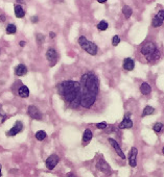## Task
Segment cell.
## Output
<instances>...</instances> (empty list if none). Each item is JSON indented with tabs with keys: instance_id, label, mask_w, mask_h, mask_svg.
Instances as JSON below:
<instances>
[{
	"instance_id": "1",
	"label": "cell",
	"mask_w": 164,
	"mask_h": 177,
	"mask_svg": "<svg viewBox=\"0 0 164 177\" xmlns=\"http://www.w3.org/2000/svg\"><path fill=\"white\" fill-rule=\"evenodd\" d=\"M82 82V96L79 106L83 109H91L99 94V80L98 77L92 71H87L81 76Z\"/></svg>"
},
{
	"instance_id": "2",
	"label": "cell",
	"mask_w": 164,
	"mask_h": 177,
	"mask_svg": "<svg viewBox=\"0 0 164 177\" xmlns=\"http://www.w3.org/2000/svg\"><path fill=\"white\" fill-rule=\"evenodd\" d=\"M57 93L71 109H77L82 96V82L79 80L67 79L57 85Z\"/></svg>"
},
{
	"instance_id": "3",
	"label": "cell",
	"mask_w": 164,
	"mask_h": 177,
	"mask_svg": "<svg viewBox=\"0 0 164 177\" xmlns=\"http://www.w3.org/2000/svg\"><path fill=\"white\" fill-rule=\"evenodd\" d=\"M141 53L145 57L146 62L150 64H155L160 58V51L156 44L153 42H148L141 47Z\"/></svg>"
},
{
	"instance_id": "4",
	"label": "cell",
	"mask_w": 164,
	"mask_h": 177,
	"mask_svg": "<svg viewBox=\"0 0 164 177\" xmlns=\"http://www.w3.org/2000/svg\"><path fill=\"white\" fill-rule=\"evenodd\" d=\"M79 46L82 47L83 49L85 50L87 53H89L90 55H96L97 54V46L93 42L87 40L86 37L82 35L79 39Z\"/></svg>"
},
{
	"instance_id": "5",
	"label": "cell",
	"mask_w": 164,
	"mask_h": 177,
	"mask_svg": "<svg viewBox=\"0 0 164 177\" xmlns=\"http://www.w3.org/2000/svg\"><path fill=\"white\" fill-rule=\"evenodd\" d=\"M46 58L48 60V63L50 64V67H53L57 64V60H59V55H57V51L53 48H49L46 51Z\"/></svg>"
},
{
	"instance_id": "6",
	"label": "cell",
	"mask_w": 164,
	"mask_h": 177,
	"mask_svg": "<svg viewBox=\"0 0 164 177\" xmlns=\"http://www.w3.org/2000/svg\"><path fill=\"white\" fill-rule=\"evenodd\" d=\"M96 169L99 170L100 172H102V173H111V167L109 166L107 163V161H105L104 158L100 157L97 161V163H96Z\"/></svg>"
},
{
	"instance_id": "7",
	"label": "cell",
	"mask_w": 164,
	"mask_h": 177,
	"mask_svg": "<svg viewBox=\"0 0 164 177\" xmlns=\"http://www.w3.org/2000/svg\"><path fill=\"white\" fill-rule=\"evenodd\" d=\"M164 22V11L161 9V11L158 12V14L156 16L154 17L153 21H152V25H153V27L157 28V27H160L162 24H163Z\"/></svg>"
},
{
	"instance_id": "8",
	"label": "cell",
	"mask_w": 164,
	"mask_h": 177,
	"mask_svg": "<svg viewBox=\"0 0 164 177\" xmlns=\"http://www.w3.org/2000/svg\"><path fill=\"white\" fill-rule=\"evenodd\" d=\"M59 161H60V157L57 155V154H51V155H49V157L46 159V167L48 170H52L55 169V167L57 165V163H59Z\"/></svg>"
},
{
	"instance_id": "9",
	"label": "cell",
	"mask_w": 164,
	"mask_h": 177,
	"mask_svg": "<svg viewBox=\"0 0 164 177\" xmlns=\"http://www.w3.org/2000/svg\"><path fill=\"white\" fill-rule=\"evenodd\" d=\"M27 113L29 115L30 117L35 119V120H41L42 119V114L41 112L38 109V107L35 105H29L28 106V109H27Z\"/></svg>"
},
{
	"instance_id": "10",
	"label": "cell",
	"mask_w": 164,
	"mask_h": 177,
	"mask_svg": "<svg viewBox=\"0 0 164 177\" xmlns=\"http://www.w3.org/2000/svg\"><path fill=\"white\" fill-rule=\"evenodd\" d=\"M22 129H23V124H22V122L21 121H17V122L15 123L14 127H12L11 129L6 132V136H16V134H19V132H21Z\"/></svg>"
},
{
	"instance_id": "11",
	"label": "cell",
	"mask_w": 164,
	"mask_h": 177,
	"mask_svg": "<svg viewBox=\"0 0 164 177\" xmlns=\"http://www.w3.org/2000/svg\"><path fill=\"white\" fill-rule=\"evenodd\" d=\"M137 154H138V150H137L136 147H133L130 150V153H128V163L133 168L137 166Z\"/></svg>"
},
{
	"instance_id": "12",
	"label": "cell",
	"mask_w": 164,
	"mask_h": 177,
	"mask_svg": "<svg viewBox=\"0 0 164 177\" xmlns=\"http://www.w3.org/2000/svg\"><path fill=\"white\" fill-rule=\"evenodd\" d=\"M108 141H109L110 145H111L113 148H114V150L116 151V153H117L118 155L120 156L122 159H126V155H124V153H123V151L121 150L120 146H119V144H118L117 142L115 141L114 139H112V138H109V139H108Z\"/></svg>"
},
{
	"instance_id": "13",
	"label": "cell",
	"mask_w": 164,
	"mask_h": 177,
	"mask_svg": "<svg viewBox=\"0 0 164 177\" xmlns=\"http://www.w3.org/2000/svg\"><path fill=\"white\" fill-rule=\"evenodd\" d=\"M122 67L124 70L126 71H132L133 69L135 68V62L132 60L131 57H126L123 60V64H122Z\"/></svg>"
},
{
	"instance_id": "14",
	"label": "cell",
	"mask_w": 164,
	"mask_h": 177,
	"mask_svg": "<svg viewBox=\"0 0 164 177\" xmlns=\"http://www.w3.org/2000/svg\"><path fill=\"white\" fill-rule=\"evenodd\" d=\"M93 138V134H92V131L89 129V128H87L85 130V132H84V134H83V144L84 145H87L89 142L92 140Z\"/></svg>"
},
{
	"instance_id": "15",
	"label": "cell",
	"mask_w": 164,
	"mask_h": 177,
	"mask_svg": "<svg viewBox=\"0 0 164 177\" xmlns=\"http://www.w3.org/2000/svg\"><path fill=\"white\" fill-rule=\"evenodd\" d=\"M26 73H27V68L24 65H22V64L18 65L16 67V69H15V74H16L17 76H23Z\"/></svg>"
},
{
	"instance_id": "16",
	"label": "cell",
	"mask_w": 164,
	"mask_h": 177,
	"mask_svg": "<svg viewBox=\"0 0 164 177\" xmlns=\"http://www.w3.org/2000/svg\"><path fill=\"white\" fill-rule=\"evenodd\" d=\"M132 127H133V122H132L131 119L123 117V120L119 124V128L120 129H126V128H132Z\"/></svg>"
},
{
	"instance_id": "17",
	"label": "cell",
	"mask_w": 164,
	"mask_h": 177,
	"mask_svg": "<svg viewBox=\"0 0 164 177\" xmlns=\"http://www.w3.org/2000/svg\"><path fill=\"white\" fill-rule=\"evenodd\" d=\"M14 11H15V15H16V17H18V18H23V17L25 16L24 9L22 8V6L20 5V4H15Z\"/></svg>"
},
{
	"instance_id": "18",
	"label": "cell",
	"mask_w": 164,
	"mask_h": 177,
	"mask_svg": "<svg viewBox=\"0 0 164 177\" xmlns=\"http://www.w3.org/2000/svg\"><path fill=\"white\" fill-rule=\"evenodd\" d=\"M18 93H19V96L22 97V98H27L28 96H29V90H28V87L26 85H21L19 87Z\"/></svg>"
},
{
	"instance_id": "19",
	"label": "cell",
	"mask_w": 164,
	"mask_h": 177,
	"mask_svg": "<svg viewBox=\"0 0 164 177\" xmlns=\"http://www.w3.org/2000/svg\"><path fill=\"white\" fill-rule=\"evenodd\" d=\"M140 92H141V94H143V95H148V94L152 92V87H150V85H148V83L143 82L142 85H141V87H140Z\"/></svg>"
},
{
	"instance_id": "20",
	"label": "cell",
	"mask_w": 164,
	"mask_h": 177,
	"mask_svg": "<svg viewBox=\"0 0 164 177\" xmlns=\"http://www.w3.org/2000/svg\"><path fill=\"white\" fill-rule=\"evenodd\" d=\"M132 8L130 7V6H128V5H123V7H122V14H123V16H124V18L126 19H128L130 17L132 16Z\"/></svg>"
},
{
	"instance_id": "21",
	"label": "cell",
	"mask_w": 164,
	"mask_h": 177,
	"mask_svg": "<svg viewBox=\"0 0 164 177\" xmlns=\"http://www.w3.org/2000/svg\"><path fill=\"white\" fill-rule=\"evenodd\" d=\"M155 113V109H154L153 106H150V105H146L144 107L142 112V117H145V116H148V115H153Z\"/></svg>"
},
{
	"instance_id": "22",
	"label": "cell",
	"mask_w": 164,
	"mask_h": 177,
	"mask_svg": "<svg viewBox=\"0 0 164 177\" xmlns=\"http://www.w3.org/2000/svg\"><path fill=\"white\" fill-rule=\"evenodd\" d=\"M46 132L44 130H39L38 132H36V139L38 140V141H43L44 139H46Z\"/></svg>"
},
{
	"instance_id": "23",
	"label": "cell",
	"mask_w": 164,
	"mask_h": 177,
	"mask_svg": "<svg viewBox=\"0 0 164 177\" xmlns=\"http://www.w3.org/2000/svg\"><path fill=\"white\" fill-rule=\"evenodd\" d=\"M108 26H109V25H108V22H106L105 20H102V21H100L98 24H97V29L100 30V31H104V30L107 29Z\"/></svg>"
},
{
	"instance_id": "24",
	"label": "cell",
	"mask_w": 164,
	"mask_h": 177,
	"mask_svg": "<svg viewBox=\"0 0 164 177\" xmlns=\"http://www.w3.org/2000/svg\"><path fill=\"white\" fill-rule=\"evenodd\" d=\"M17 31V27L14 24H8L6 26V33L8 35H13V33H16Z\"/></svg>"
},
{
	"instance_id": "25",
	"label": "cell",
	"mask_w": 164,
	"mask_h": 177,
	"mask_svg": "<svg viewBox=\"0 0 164 177\" xmlns=\"http://www.w3.org/2000/svg\"><path fill=\"white\" fill-rule=\"evenodd\" d=\"M36 39H37V43L40 45V44H43L44 41H45V35L43 33H37Z\"/></svg>"
},
{
	"instance_id": "26",
	"label": "cell",
	"mask_w": 164,
	"mask_h": 177,
	"mask_svg": "<svg viewBox=\"0 0 164 177\" xmlns=\"http://www.w3.org/2000/svg\"><path fill=\"white\" fill-rule=\"evenodd\" d=\"M162 128H163V124L162 123H160V122H158V123H156L155 125H154V127H153V129H154V131L155 132H160V131L162 130Z\"/></svg>"
},
{
	"instance_id": "27",
	"label": "cell",
	"mask_w": 164,
	"mask_h": 177,
	"mask_svg": "<svg viewBox=\"0 0 164 177\" xmlns=\"http://www.w3.org/2000/svg\"><path fill=\"white\" fill-rule=\"evenodd\" d=\"M0 117H1V123H4V121L8 119V115L2 111V105L0 104Z\"/></svg>"
},
{
	"instance_id": "28",
	"label": "cell",
	"mask_w": 164,
	"mask_h": 177,
	"mask_svg": "<svg viewBox=\"0 0 164 177\" xmlns=\"http://www.w3.org/2000/svg\"><path fill=\"white\" fill-rule=\"evenodd\" d=\"M119 43H120V38L118 35H114L112 39V45L113 46H117Z\"/></svg>"
},
{
	"instance_id": "29",
	"label": "cell",
	"mask_w": 164,
	"mask_h": 177,
	"mask_svg": "<svg viewBox=\"0 0 164 177\" xmlns=\"http://www.w3.org/2000/svg\"><path fill=\"white\" fill-rule=\"evenodd\" d=\"M96 127L98 128V129H106V128H107V123L106 122L97 123V124H96Z\"/></svg>"
},
{
	"instance_id": "30",
	"label": "cell",
	"mask_w": 164,
	"mask_h": 177,
	"mask_svg": "<svg viewBox=\"0 0 164 177\" xmlns=\"http://www.w3.org/2000/svg\"><path fill=\"white\" fill-rule=\"evenodd\" d=\"M30 21L33 22V23H37V22L39 21V18L37 16H33L31 18H30Z\"/></svg>"
},
{
	"instance_id": "31",
	"label": "cell",
	"mask_w": 164,
	"mask_h": 177,
	"mask_svg": "<svg viewBox=\"0 0 164 177\" xmlns=\"http://www.w3.org/2000/svg\"><path fill=\"white\" fill-rule=\"evenodd\" d=\"M66 177H77V176L74 175L73 172H69V173H68V174H67V176H66Z\"/></svg>"
},
{
	"instance_id": "32",
	"label": "cell",
	"mask_w": 164,
	"mask_h": 177,
	"mask_svg": "<svg viewBox=\"0 0 164 177\" xmlns=\"http://www.w3.org/2000/svg\"><path fill=\"white\" fill-rule=\"evenodd\" d=\"M130 116H131V113H126V116H124V118H130Z\"/></svg>"
},
{
	"instance_id": "33",
	"label": "cell",
	"mask_w": 164,
	"mask_h": 177,
	"mask_svg": "<svg viewBox=\"0 0 164 177\" xmlns=\"http://www.w3.org/2000/svg\"><path fill=\"white\" fill-rule=\"evenodd\" d=\"M24 45H25V42H24V41H21V42H20V46H21V47H23Z\"/></svg>"
},
{
	"instance_id": "34",
	"label": "cell",
	"mask_w": 164,
	"mask_h": 177,
	"mask_svg": "<svg viewBox=\"0 0 164 177\" xmlns=\"http://www.w3.org/2000/svg\"><path fill=\"white\" fill-rule=\"evenodd\" d=\"M97 1H98L99 3H105L106 1H107V0H97Z\"/></svg>"
},
{
	"instance_id": "35",
	"label": "cell",
	"mask_w": 164,
	"mask_h": 177,
	"mask_svg": "<svg viewBox=\"0 0 164 177\" xmlns=\"http://www.w3.org/2000/svg\"><path fill=\"white\" fill-rule=\"evenodd\" d=\"M50 37H51V38H55V35L53 33H50Z\"/></svg>"
},
{
	"instance_id": "36",
	"label": "cell",
	"mask_w": 164,
	"mask_h": 177,
	"mask_svg": "<svg viewBox=\"0 0 164 177\" xmlns=\"http://www.w3.org/2000/svg\"><path fill=\"white\" fill-rule=\"evenodd\" d=\"M1 168H2V167H1V165H0V177L2 176V173H1Z\"/></svg>"
},
{
	"instance_id": "37",
	"label": "cell",
	"mask_w": 164,
	"mask_h": 177,
	"mask_svg": "<svg viewBox=\"0 0 164 177\" xmlns=\"http://www.w3.org/2000/svg\"><path fill=\"white\" fill-rule=\"evenodd\" d=\"M162 153H163V155H164V147H163V149H162Z\"/></svg>"
}]
</instances>
